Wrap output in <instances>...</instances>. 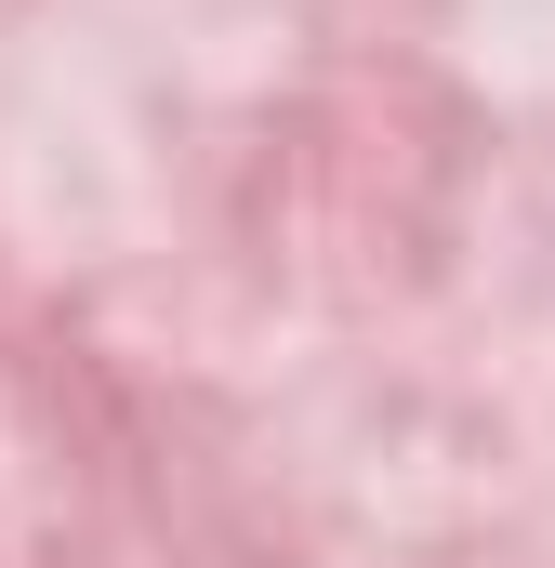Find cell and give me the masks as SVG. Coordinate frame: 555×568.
I'll return each mask as SVG.
<instances>
[]
</instances>
